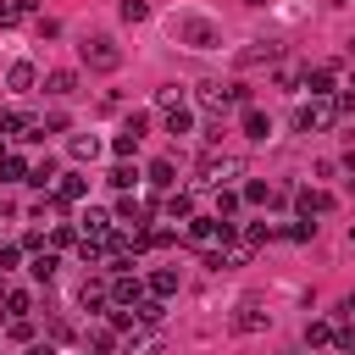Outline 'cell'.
<instances>
[{"label": "cell", "mask_w": 355, "mask_h": 355, "mask_svg": "<svg viewBox=\"0 0 355 355\" xmlns=\"http://www.w3.org/2000/svg\"><path fill=\"white\" fill-rule=\"evenodd\" d=\"M166 33L189 50H222V22L205 17V11H172L166 17Z\"/></svg>", "instance_id": "cell-1"}, {"label": "cell", "mask_w": 355, "mask_h": 355, "mask_svg": "<svg viewBox=\"0 0 355 355\" xmlns=\"http://www.w3.org/2000/svg\"><path fill=\"white\" fill-rule=\"evenodd\" d=\"M78 50H83V67H94V72H116L122 67V50H116L111 33H89Z\"/></svg>", "instance_id": "cell-2"}, {"label": "cell", "mask_w": 355, "mask_h": 355, "mask_svg": "<svg viewBox=\"0 0 355 355\" xmlns=\"http://www.w3.org/2000/svg\"><path fill=\"white\" fill-rule=\"evenodd\" d=\"M266 322H272L266 300H261V294H244V300H239V311H233V333H261Z\"/></svg>", "instance_id": "cell-3"}, {"label": "cell", "mask_w": 355, "mask_h": 355, "mask_svg": "<svg viewBox=\"0 0 355 355\" xmlns=\"http://www.w3.org/2000/svg\"><path fill=\"white\" fill-rule=\"evenodd\" d=\"M239 172H244L239 155H205V161H200V183H205V189H222V183L239 178Z\"/></svg>", "instance_id": "cell-4"}, {"label": "cell", "mask_w": 355, "mask_h": 355, "mask_svg": "<svg viewBox=\"0 0 355 355\" xmlns=\"http://www.w3.org/2000/svg\"><path fill=\"white\" fill-rule=\"evenodd\" d=\"M161 349H166V333L161 327H133L128 344H122V355H161Z\"/></svg>", "instance_id": "cell-5"}, {"label": "cell", "mask_w": 355, "mask_h": 355, "mask_svg": "<svg viewBox=\"0 0 355 355\" xmlns=\"http://www.w3.org/2000/svg\"><path fill=\"white\" fill-rule=\"evenodd\" d=\"M327 122H333V100H311V105L294 111V128H300V133H316V128H327Z\"/></svg>", "instance_id": "cell-6"}, {"label": "cell", "mask_w": 355, "mask_h": 355, "mask_svg": "<svg viewBox=\"0 0 355 355\" xmlns=\"http://www.w3.org/2000/svg\"><path fill=\"white\" fill-rule=\"evenodd\" d=\"M89 194V178H78V172H67L61 183H55V200L50 205H72V200H83Z\"/></svg>", "instance_id": "cell-7"}, {"label": "cell", "mask_w": 355, "mask_h": 355, "mask_svg": "<svg viewBox=\"0 0 355 355\" xmlns=\"http://www.w3.org/2000/svg\"><path fill=\"white\" fill-rule=\"evenodd\" d=\"M111 300H116V305H139V300H144V288H139V277H128V272H116V277H111Z\"/></svg>", "instance_id": "cell-8"}, {"label": "cell", "mask_w": 355, "mask_h": 355, "mask_svg": "<svg viewBox=\"0 0 355 355\" xmlns=\"http://www.w3.org/2000/svg\"><path fill=\"white\" fill-rule=\"evenodd\" d=\"M322 211H333V194H322V189H300V216L311 222V216H322Z\"/></svg>", "instance_id": "cell-9"}, {"label": "cell", "mask_w": 355, "mask_h": 355, "mask_svg": "<svg viewBox=\"0 0 355 355\" xmlns=\"http://www.w3.org/2000/svg\"><path fill=\"white\" fill-rule=\"evenodd\" d=\"M44 94H50V100L78 94V72H50V78H44Z\"/></svg>", "instance_id": "cell-10"}, {"label": "cell", "mask_w": 355, "mask_h": 355, "mask_svg": "<svg viewBox=\"0 0 355 355\" xmlns=\"http://www.w3.org/2000/svg\"><path fill=\"white\" fill-rule=\"evenodd\" d=\"M194 100H200L205 111H227V83H200Z\"/></svg>", "instance_id": "cell-11"}, {"label": "cell", "mask_w": 355, "mask_h": 355, "mask_svg": "<svg viewBox=\"0 0 355 355\" xmlns=\"http://www.w3.org/2000/svg\"><path fill=\"white\" fill-rule=\"evenodd\" d=\"M305 89H311L316 100H327V94H333V67H311V72H305Z\"/></svg>", "instance_id": "cell-12"}, {"label": "cell", "mask_w": 355, "mask_h": 355, "mask_svg": "<svg viewBox=\"0 0 355 355\" xmlns=\"http://www.w3.org/2000/svg\"><path fill=\"white\" fill-rule=\"evenodd\" d=\"M239 61H244V67H261V61H277V44H272V39H255V44H250V50H244Z\"/></svg>", "instance_id": "cell-13"}, {"label": "cell", "mask_w": 355, "mask_h": 355, "mask_svg": "<svg viewBox=\"0 0 355 355\" xmlns=\"http://www.w3.org/2000/svg\"><path fill=\"white\" fill-rule=\"evenodd\" d=\"M244 133H250V139H266V133H272V116L255 111V105H244Z\"/></svg>", "instance_id": "cell-14"}, {"label": "cell", "mask_w": 355, "mask_h": 355, "mask_svg": "<svg viewBox=\"0 0 355 355\" xmlns=\"http://www.w3.org/2000/svg\"><path fill=\"white\" fill-rule=\"evenodd\" d=\"M161 211H166L172 222H189V216H194V200H189V194L178 189V194H166V205H161Z\"/></svg>", "instance_id": "cell-15"}, {"label": "cell", "mask_w": 355, "mask_h": 355, "mask_svg": "<svg viewBox=\"0 0 355 355\" xmlns=\"http://www.w3.org/2000/svg\"><path fill=\"white\" fill-rule=\"evenodd\" d=\"M216 239V216H189V244H211Z\"/></svg>", "instance_id": "cell-16"}, {"label": "cell", "mask_w": 355, "mask_h": 355, "mask_svg": "<svg viewBox=\"0 0 355 355\" xmlns=\"http://www.w3.org/2000/svg\"><path fill=\"white\" fill-rule=\"evenodd\" d=\"M0 133H11V139H28V133H33V122H28L22 111H0Z\"/></svg>", "instance_id": "cell-17"}, {"label": "cell", "mask_w": 355, "mask_h": 355, "mask_svg": "<svg viewBox=\"0 0 355 355\" xmlns=\"http://www.w3.org/2000/svg\"><path fill=\"white\" fill-rule=\"evenodd\" d=\"M150 288H155V300H166V294H178V272H172V266H161V272H150Z\"/></svg>", "instance_id": "cell-18"}, {"label": "cell", "mask_w": 355, "mask_h": 355, "mask_svg": "<svg viewBox=\"0 0 355 355\" xmlns=\"http://www.w3.org/2000/svg\"><path fill=\"white\" fill-rule=\"evenodd\" d=\"M6 83H11V89H33V61H11Z\"/></svg>", "instance_id": "cell-19"}, {"label": "cell", "mask_w": 355, "mask_h": 355, "mask_svg": "<svg viewBox=\"0 0 355 355\" xmlns=\"http://www.w3.org/2000/svg\"><path fill=\"white\" fill-rule=\"evenodd\" d=\"M72 155H78V161H94V155H100V139H94V133H72Z\"/></svg>", "instance_id": "cell-20"}, {"label": "cell", "mask_w": 355, "mask_h": 355, "mask_svg": "<svg viewBox=\"0 0 355 355\" xmlns=\"http://www.w3.org/2000/svg\"><path fill=\"white\" fill-rule=\"evenodd\" d=\"M55 266H61V261H55V255H50V250H39V255H33V266H28V272H33V277H39V283H50V277H55Z\"/></svg>", "instance_id": "cell-21"}, {"label": "cell", "mask_w": 355, "mask_h": 355, "mask_svg": "<svg viewBox=\"0 0 355 355\" xmlns=\"http://www.w3.org/2000/svg\"><path fill=\"white\" fill-rule=\"evenodd\" d=\"M161 316H166V311H161V300H139V305H133V322H144V327H155Z\"/></svg>", "instance_id": "cell-22"}, {"label": "cell", "mask_w": 355, "mask_h": 355, "mask_svg": "<svg viewBox=\"0 0 355 355\" xmlns=\"http://www.w3.org/2000/svg\"><path fill=\"white\" fill-rule=\"evenodd\" d=\"M166 133H194V116H189L183 105H172V111H166Z\"/></svg>", "instance_id": "cell-23"}, {"label": "cell", "mask_w": 355, "mask_h": 355, "mask_svg": "<svg viewBox=\"0 0 355 355\" xmlns=\"http://www.w3.org/2000/svg\"><path fill=\"white\" fill-rule=\"evenodd\" d=\"M6 316H11V322L28 316V294H22V288H6Z\"/></svg>", "instance_id": "cell-24"}, {"label": "cell", "mask_w": 355, "mask_h": 355, "mask_svg": "<svg viewBox=\"0 0 355 355\" xmlns=\"http://www.w3.org/2000/svg\"><path fill=\"white\" fill-rule=\"evenodd\" d=\"M116 17H122V22H144V17H150V6H144V0H122V6H116Z\"/></svg>", "instance_id": "cell-25"}, {"label": "cell", "mask_w": 355, "mask_h": 355, "mask_svg": "<svg viewBox=\"0 0 355 355\" xmlns=\"http://www.w3.org/2000/svg\"><path fill=\"white\" fill-rule=\"evenodd\" d=\"M133 178H139L133 166H111V172H105V183H111V189H133Z\"/></svg>", "instance_id": "cell-26"}, {"label": "cell", "mask_w": 355, "mask_h": 355, "mask_svg": "<svg viewBox=\"0 0 355 355\" xmlns=\"http://www.w3.org/2000/svg\"><path fill=\"white\" fill-rule=\"evenodd\" d=\"M155 105H166V111H172V105H183V89H178V83H166V89H155Z\"/></svg>", "instance_id": "cell-27"}, {"label": "cell", "mask_w": 355, "mask_h": 355, "mask_svg": "<svg viewBox=\"0 0 355 355\" xmlns=\"http://www.w3.org/2000/svg\"><path fill=\"white\" fill-rule=\"evenodd\" d=\"M122 133H133V139H144V133H150V116H144V111H133V116L122 122Z\"/></svg>", "instance_id": "cell-28"}, {"label": "cell", "mask_w": 355, "mask_h": 355, "mask_svg": "<svg viewBox=\"0 0 355 355\" xmlns=\"http://www.w3.org/2000/svg\"><path fill=\"white\" fill-rule=\"evenodd\" d=\"M50 178H55V161H39V166H28V183H39V189H44Z\"/></svg>", "instance_id": "cell-29"}, {"label": "cell", "mask_w": 355, "mask_h": 355, "mask_svg": "<svg viewBox=\"0 0 355 355\" xmlns=\"http://www.w3.org/2000/svg\"><path fill=\"white\" fill-rule=\"evenodd\" d=\"M150 183H155V189H172V161H155V166H150Z\"/></svg>", "instance_id": "cell-30"}, {"label": "cell", "mask_w": 355, "mask_h": 355, "mask_svg": "<svg viewBox=\"0 0 355 355\" xmlns=\"http://www.w3.org/2000/svg\"><path fill=\"white\" fill-rule=\"evenodd\" d=\"M6 178H11V183H17V178L28 183V161H22V155H6Z\"/></svg>", "instance_id": "cell-31"}, {"label": "cell", "mask_w": 355, "mask_h": 355, "mask_svg": "<svg viewBox=\"0 0 355 355\" xmlns=\"http://www.w3.org/2000/svg\"><path fill=\"white\" fill-rule=\"evenodd\" d=\"M233 211H239V194H227V189H222V194H216V222H222V216H233Z\"/></svg>", "instance_id": "cell-32"}, {"label": "cell", "mask_w": 355, "mask_h": 355, "mask_svg": "<svg viewBox=\"0 0 355 355\" xmlns=\"http://www.w3.org/2000/svg\"><path fill=\"white\" fill-rule=\"evenodd\" d=\"M111 150H116V155H133V150H139V139H133V133H116V139H111Z\"/></svg>", "instance_id": "cell-33"}, {"label": "cell", "mask_w": 355, "mask_h": 355, "mask_svg": "<svg viewBox=\"0 0 355 355\" xmlns=\"http://www.w3.org/2000/svg\"><path fill=\"white\" fill-rule=\"evenodd\" d=\"M305 338H311V344H327V338H333V327H327V322H311V327H305Z\"/></svg>", "instance_id": "cell-34"}, {"label": "cell", "mask_w": 355, "mask_h": 355, "mask_svg": "<svg viewBox=\"0 0 355 355\" xmlns=\"http://www.w3.org/2000/svg\"><path fill=\"white\" fill-rule=\"evenodd\" d=\"M311 233H316V222H305V216H300V222H294V227H288V239H300V244H305V239H311Z\"/></svg>", "instance_id": "cell-35"}, {"label": "cell", "mask_w": 355, "mask_h": 355, "mask_svg": "<svg viewBox=\"0 0 355 355\" xmlns=\"http://www.w3.org/2000/svg\"><path fill=\"white\" fill-rule=\"evenodd\" d=\"M17 22V6H0V28H11Z\"/></svg>", "instance_id": "cell-36"}, {"label": "cell", "mask_w": 355, "mask_h": 355, "mask_svg": "<svg viewBox=\"0 0 355 355\" xmlns=\"http://www.w3.org/2000/svg\"><path fill=\"white\" fill-rule=\"evenodd\" d=\"M28 355H55V349H50V344H33V349H28Z\"/></svg>", "instance_id": "cell-37"}, {"label": "cell", "mask_w": 355, "mask_h": 355, "mask_svg": "<svg viewBox=\"0 0 355 355\" xmlns=\"http://www.w3.org/2000/svg\"><path fill=\"white\" fill-rule=\"evenodd\" d=\"M344 316H349V322H355V294H349V300H344Z\"/></svg>", "instance_id": "cell-38"}, {"label": "cell", "mask_w": 355, "mask_h": 355, "mask_svg": "<svg viewBox=\"0 0 355 355\" xmlns=\"http://www.w3.org/2000/svg\"><path fill=\"white\" fill-rule=\"evenodd\" d=\"M327 6H349V0H327Z\"/></svg>", "instance_id": "cell-39"}, {"label": "cell", "mask_w": 355, "mask_h": 355, "mask_svg": "<svg viewBox=\"0 0 355 355\" xmlns=\"http://www.w3.org/2000/svg\"><path fill=\"white\" fill-rule=\"evenodd\" d=\"M349 244H355V227H349Z\"/></svg>", "instance_id": "cell-40"}]
</instances>
